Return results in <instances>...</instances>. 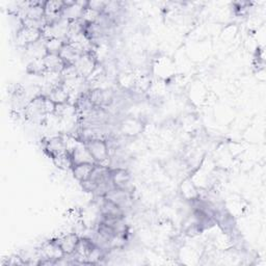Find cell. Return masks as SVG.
I'll use <instances>...</instances> for the list:
<instances>
[{"label": "cell", "instance_id": "11", "mask_svg": "<svg viewBox=\"0 0 266 266\" xmlns=\"http://www.w3.org/2000/svg\"><path fill=\"white\" fill-rule=\"evenodd\" d=\"M52 160H53V163L55 164V166H58L60 169L69 170V169H72V167H73V161H72L71 155L68 153L54 156V157H52Z\"/></svg>", "mask_w": 266, "mask_h": 266}, {"label": "cell", "instance_id": "2", "mask_svg": "<svg viewBox=\"0 0 266 266\" xmlns=\"http://www.w3.org/2000/svg\"><path fill=\"white\" fill-rule=\"evenodd\" d=\"M43 39L41 29L23 26L19 31L16 32V42L20 47H27L31 44H34Z\"/></svg>", "mask_w": 266, "mask_h": 266}, {"label": "cell", "instance_id": "8", "mask_svg": "<svg viewBox=\"0 0 266 266\" xmlns=\"http://www.w3.org/2000/svg\"><path fill=\"white\" fill-rule=\"evenodd\" d=\"M96 163H79L75 164L72 167V173L75 179L80 183L90 178Z\"/></svg>", "mask_w": 266, "mask_h": 266}, {"label": "cell", "instance_id": "13", "mask_svg": "<svg viewBox=\"0 0 266 266\" xmlns=\"http://www.w3.org/2000/svg\"><path fill=\"white\" fill-rule=\"evenodd\" d=\"M87 7L99 13H103L106 7V2H88Z\"/></svg>", "mask_w": 266, "mask_h": 266}, {"label": "cell", "instance_id": "1", "mask_svg": "<svg viewBox=\"0 0 266 266\" xmlns=\"http://www.w3.org/2000/svg\"><path fill=\"white\" fill-rule=\"evenodd\" d=\"M87 148L88 152L91 153L97 164L103 166H110V156H109V148L107 142L105 140H93L83 143ZM110 168V167H109Z\"/></svg>", "mask_w": 266, "mask_h": 266}, {"label": "cell", "instance_id": "10", "mask_svg": "<svg viewBox=\"0 0 266 266\" xmlns=\"http://www.w3.org/2000/svg\"><path fill=\"white\" fill-rule=\"evenodd\" d=\"M102 15V13H99L91 8H85L81 14V17H80V21L84 24V25H87V24H94L96 23L100 16Z\"/></svg>", "mask_w": 266, "mask_h": 266}, {"label": "cell", "instance_id": "9", "mask_svg": "<svg viewBox=\"0 0 266 266\" xmlns=\"http://www.w3.org/2000/svg\"><path fill=\"white\" fill-rule=\"evenodd\" d=\"M46 96L49 97L56 105L69 103V100H70V94L66 90L64 84H61V85L52 88V90Z\"/></svg>", "mask_w": 266, "mask_h": 266}, {"label": "cell", "instance_id": "3", "mask_svg": "<svg viewBox=\"0 0 266 266\" xmlns=\"http://www.w3.org/2000/svg\"><path fill=\"white\" fill-rule=\"evenodd\" d=\"M110 176H111L112 184L116 188L129 191L131 176L126 168H122V167L110 168Z\"/></svg>", "mask_w": 266, "mask_h": 266}, {"label": "cell", "instance_id": "14", "mask_svg": "<svg viewBox=\"0 0 266 266\" xmlns=\"http://www.w3.org/2000/svg\"><path fill=\"white\" fill-rule=\"evenodd\" d=\"M6 264L7 265H24V264H26V262L20 256H12Z\"/></svg>", "mask_w": 266, "mask_h": 266}, {"label": "cell", "instance_id": "7", "mask_svg": "<svg viewBox=\"0 0 266 266\" xmlns=\"http://www.w3.org/2000/svg\"><path fill=\"white\" fill-rule=\"evenodd\" d=\"M44 64H45L47 72H55L61 73L67 66L65 62L61 59V56L56 53H47L45 56L43 58Z\"/></svg>", "mask_w": 266, "mask_h": 266}, {"label": "cell", "instance_id": "12", "mask_svg": "<svg viewBox=\"0 0 266 266\" xmlns=\"http://www.w3.org/2000/svg\"><path fill=\"white\" fill-rule=\"evenodd\" d=\"M65 44H66V42L64 40L58 39V37H52V39L45 40V47H46L47 53H56V54H59L60 51L62 50V48L64 47Z\"/></svg>", "mask_w": 266, "mask_h": 266}, {"label": "cell", "instance_id": "5", "mask_svg": "<svg viewBox=\"0 0 266 266\" xmlns=\"http://www.w3.org/2000/svg\"><path fill=\"white\" fill-rule=\"evenodd\" d=\"M46 151L49 153V155L52 157L58 156V155H62V154H66L68 153L67 148H66V144L65 141L63 139V136H59V137H53L50 138L47 142H46V147H45ZM69 154V153H68Z\"/></svg>", "mask_w": 266, "mask_h": 266}, {"label": "cell", "instance_id": "4", "mask_svg": "<svg viewBox=\"0 0 266 266\" xmlns=\"http://www.w3.org/2000/svg\"><path fill=\"white\" fill-rule=\"evenodd\" d=\"M79 239H80V237L76 233H69V234H66V235L55 239V240L58 241V243L62 248L65 255L71 256V255L74 254V252L77 248V244L79 242Z\"/></svg>", "mask_w": 266, "mask_h": 266}, {"label": "cell", "instance_id": "6", "mask_svg": "<svg viewBox=\"0 0 266 266\" xmlns=\"http://www.w3.org/2000/svg\"><path fill=\"white\" fill-rule=\"evenodd\" d=\"M71 158L73 161V165L79 163H96L91 153L88 152L85 145L81 142L78 147L71 154Z\"/></svg>", "mask_w": 266, "mask_h": 266}]
</instances>
